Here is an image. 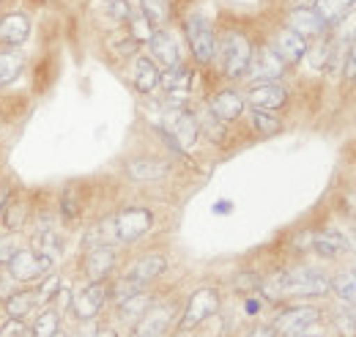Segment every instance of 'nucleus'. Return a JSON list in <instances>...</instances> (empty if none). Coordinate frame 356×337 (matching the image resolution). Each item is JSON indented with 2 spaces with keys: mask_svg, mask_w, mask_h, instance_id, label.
Wrapping results in <instances>:
<instances>
[{
  "mask_svg": "<svg viewBox=\"0 0 356 337\" xmlns=\"http://www.w3.org/2000/svg\"><path fill=\"white\" fill-rule=\"evenodd\" d=\"M332 288V283L315 272V269H291V272H280L271 280V294H291V296H323Z\"/></svg>",
  "mask_w": 356,
  "mask_h": 337,
  "instance_id": "f257e3e1",
  "label": "nucleus"
},
{
  "mask_svg": "<svg viewBox=\"0 0 356 337\" xmlns=\"http://www.w3.org/2000/svg\"><path fill=\"white\" fill-rule=\"evenodd\" d=\"M217 47H220V61H222V69L227 77L236 80V77L247 75L250 61H252V44H250V39L244 33L227 31Z\"/></svg>",
  "mask_w": 356,
  "mask_h": 337,
  "instance_id": "f03ea898",
  "label": "nucleus"
},
{
  "mask_svg": "<svg viewBox=\"0 0 356 337\" xmlns=\"http://www.w3.org/2000/svg\"><path fill=\"white\" fill-rule=\"evenodd\" d=\"M6 269H8V277L17 283H36L49 274L52 258L39 250H17L14 258L6 263Z\"/></svg>",
  "mask_w": 356,
  "mask_h": 337,
  "instance_id": "7ed1b4c3",
  "label": "nucleus"
},
{
  "mask_svg": "<svg viewBox=\"0 0 356 337\" xmlns=\"http://www.w3.org/2000/svg\"><path fill=\"white\" fill-rule=\"evenodd\" d=\"M110 225H113V242L115 244H132L151 230L154 214L148 209H124L110 219Z\"/></svg>",
  "mask_w": 356,
  "mask_h": 337,
  "instance_id": "20e7f679",
  "label": "nucleus"
},
{
  "mask_svg": "<svg viewBox=\"0 0 356 337\" xmlns=\"http://www.w3.org/2000/svg\"><path fill=\"white\" fill-rule=\"evenodd\" d=\"M186 42L189 49L195 55L197 63H211L214 55H217V36H214V28L206 17L200 14H192L186 19Z\"/></svg>",
  "mask_w": 356,
  "mask_h": 337,
  "instance_id": "39448f33",
  "label": "nucleus"
},
{
  "mask_svg": "<svg viewBox=\"0 0 356 337\" xmlns=\"http://www.w3.org/2000/svg\"><path fill=\"white\" fill-rule=\"evenodd\" d=\"M220 310V296L214 288H197L195 294L189 296V301H186V310H184V318H181V324H178V329L181 332H186V329H195V327H200L209 315H214Z\"/></svg>",
  "mask_w": 356,
  "mask_h": 337,
  "instance_id": "423d86ee",
  "label": "nucleus"
},
{
  "mask_svg": "<svg viewBox=\"0 0 356 337\" xmlns=\"http://www.w3.org/2000/svg\"><path fill=\"white\" fill-rule=\"evenodd\" d=\"M318 318H321V313H318L315 307H293V310H285V313L274 321V329L285 337H299V335H305V329L312 327Z\"/></svg>",
  "mask_w": 356,
  "mask_h": 337,
  "instance_id": "0eeeda50",
  "label": "nucleus"
},
{
  "mask_svg": "<svg viewBox=\"0 0 356 337\" xmlns=\"http://www.w3.org/2000/svg\"><path fill=\"white\" fill-rule=\"evenodd\" d=\"M104 299H107V285H104V280H102V283H90L86 291H80V294L74 296L72 310H74V315H77L80 321H90V318L99 315Z\"/></svg>",
  "mask_w": 356,
  "mask_h": 337,
  "instance_id": "6e6552de",
  "label": "nucleus"
},
{
  "mask_svg": "<svg viewBox=\"0 0 356 337\" xmlns=\"http://www.w3.org/2000/svg\"><path fill=\"white\" fill-rule=\"evenodd\" d=\"M247 72L255 80H261V83H274L285 72V63L280 61V55L271 47H264L261 52H252V61H250V69Z\"/></svg>",
  "mask_w": 356,
  "mask_h": 337,
  "instance_id": "1a4fd4ad",
  "label": "nucleus"
},
{
  "mask_svg": "<svg viewBox=\"0 0 356 337\" xmlns=\"http://www.w3.org/2000/svg\"><path fill=\"white\" fill-rule=\"evenodd\" d=\"M271 49L280 55V61H282L285 66H288V63H299V61L307 55V39L299 36L296 31H291V28H282V31L277 33Z\"/></svg>",
  "mask_w": 356,
  "mask_h": 337,
  "instance_id": "9d476101",
  "label": "nucleus"
},
{
  "mask_svg": "<svg viewBox=\"0 0 356 337\" xmlns=\"http://www.w3.org/2000/svg\"><path fill=\"white\" fill-rule=\"evenodd\" d=\"M255 110H280L288 102V91L280 83H255L247 93Z\"/></svg>",
  "mask_w": 356,
  "mask_h": 337,
  "instance_id": "9b49d317",
  "label": "nucleus"
},
{
  "mask_svg": "<svg viewBox=\"0 0 356 337\" xmlns=\"http://www.w3.org/2000/svg\"><path fill=\"white\" fill-rule=\"evenodd\" d=\"M173 318V307H148L145 315L137 321L134 337H159L168 332Z\"/></svg>",
  "mask_w": 356,
  "mask_h": 337,
  "instance_id": "f8f14e48",
  "label": "nucleus"
},
{
  "mask_svg": "<svg viewBox=\"0 0 356 337\" xmlns=\"http://www.w3.org/2000/svg\"><path fill=\"white\" fill-rule=\"evenodd\" d=\"M31 36V19L19 11H11V14H3L0 17V44L6 47H17Z\"/></svg>",
  "mask_w": 356,
  "mask_h": 337,
  "instance_id": "ddd939ff",
  "label": "nucleus"
},
{
  "mask_svg": "<svg viewBox=\"0 0 356 337\" xmlns=\"http://www.w3.org/2000/svg\"><path fill=\"white\" fill-rule=\"evenodd\" d=\"M209 113H214L220 121H236L244 113V99L236 91H220L217 96H211L209 102Z\"/></svg>",
  "mask_w": 356,
  "mask_h": 337,
  "instance_id": "4468645a",
  "label": "nucleus"
},
{
  "mask_svg": "<svg viewBox=\"0 0 356 337\" xmlns=\"http://www.w3.org/2000/svg\"><path fill=\"white\" fill-rule=\"evenodd\" d=\"M115 266V253L110 247H93L86 255V274L90 283H102Z\"/></svg>",
  "mask_w": 356,
  "mask_h": 337,
  "instance_id": "2eb2a0df",
  "label": "nucleus"
},
{
  "mask_svg": "<svg viewBox=\"0 0 356 337\" xmlns=\"http://www.w3.org/2000/svg\"><path fill=\"white\" fill-rule=\"evenodd\" d=\"M288 28L307 39V36H321L326 31V22L315 14V8H293L288 17Z\"/></svg>",
  "mask_w": 356,
  "mask_h": 337,
  "instance_id": "dca6fc26",
  "label": "nucleus"
},
{
  "mask_svg": "<svg viewBox=\"0 0 356 337\" xmlns=\"http://www.w3.org/2000/svg\"><path fill=\"white\" fill-rule=\"evenodd\" d=\"M148 44H151V52H154V58H156L159 63H165L168 69L181 63V52H178L176 39H173V36H170L165 28L154 31V36L148 39Z\"/></svg>",
  "mask_w": 356,
  "mask_h": 337,
  "instance_id": "f3484780",
  "label": "nucleus"
},
{
  "mask_svg": "<svg viewBox=\"0 0 356 337\" xmlns=\"http://www.w3.org/2000/svg\"><path fill=\"white\" fill-rule=\"evenodd\" d=\"M159 80H162V72L156 69V63L145 55H137L134 58V88L140 93H151L159 88Z\"/></svg>",
  "mask_w": 356,
  "mask_h": 337,
  "instance_id": "a211bd4d",
  "label": "nucleus"
},
{
  "mask_svg": "<svg viewBox=\"0 0 356 337\" xmlns=\"http://www.w3.org/2000/svg\"><path fill=\"white\" fill-rule=\"evenodd\" d=\"M197 134H200V121L189 113V110H178V116L173 118V137L178 140V146L186 151L197 143Z\"/></svg>",
  "mask_w": 356,
  "mask_h": 337,
  "instance_id": "6ab92c4d",
  "label": "nucleus"
},
{
  "mask_svg": "<svg viewBox=\"0 0 356 337\" xmlns=\"http://www.w3.org/2000/svg\"><path fill=\"white\" fill-rule=\"evenodd\" d=\"M189 83H192V75H189V69H184L181 63H178V66H170V69L162 75V80H159V85L165 88V93L170 96L173 104H178V99L189 91Z\"/></svg>",
  "mask_w": 356,
  "mask_h": 337,
  "instance_id": "aec40b11",
  "label": "nucleus"
},
{
  "mask_svg": "<svg viewBox=\"0 0 356 337\" xmlns=\"http://www.w3.org/2000/svg\"><path fill=\"white\" fill-rule=\"evenodd\" d=\"M127 173L134 181H162L168 175V165L159 159H151V157H137L127 165Z\"/></svg>",
  "mask_w": 356,
  "mask_h": 337,
  "instance_id": "412c9836",
  "label": "nucleus"
},
{
  "mask_svg": "<svg viewBox=\"0 0 356 337\" xmlns=\"http://www.w3.org/2000/svg\"><path fill=\"white\" fill-rule=\"evenodd\" d=\"M165 269H168V260H165L162 255H145V258H140L132 269H129V274H127V277H132V280H137V283L148 285V283H151V280H156Z\"/></svg>",
  "mask_w": 356,
  "mask_h": 337,
  "instance_id": "4be33fe9",
  "label": "nucleus"
},
{
  "mask_svg": "<svg viewBox=\"0 0 356 337\" xmlns=\"http://www.w3.org/2000/svg\"><path fill=\"white\" fill-rule=\"evenodd\" d=\"M3 307H6L8 318H19L22 321L25 315H31L39 307V294L36 291H14L11 296H6Z\"/></svg>",
  "mask_w": 356,
  "mask_h": 337,
  "instance_id": "5701e85b",
  "label": "nucleus"
},
{
  "mask_svg": "<svg viewBox=\"0 0 356 337\" xmlns=\"http://www.w3.org/2000/svg\"><path fill=\"white\" fill-rule=\"evenodd\" d=\"M33 250H39V253L49 255V258H55V255L63 250V244H60V236L55 233V228H52V222L42 217V222L36 225V233H33Z\"/></svg>",
  "mask_w": 356,
  "mask_h": 337,
  "instance_id": "b1692460",
  "label": "nucleus"
},
{
  "mask_svg": "<svg viewBox=\"0 0 356 337\" xmlns=\"http://www.w3.org/2000/svg\"><path fill=\"white\" fill-rule=\"evenodd\" d=\"M354 3L356 0H315L312 8H315V14H318V17L326 22V28H329V25H337V22L354 8Z\"/></svg>",
  "mask_w": 356,
  "mask_h": 337,
  "instance_id": "393cba45",
  "label": "nucleus"
},
{
  "mask_svg": "<svg viewBox=\"0 0 356 337\" xmlns=\"http://www.w3.org/2000/svg\"><path fill=\"white\" fill-rule=\"evenodd\" d=\"M28 217H31V203H28V201H11V198H8L6 211H3V225H6L8 230H19V228L28 222Z\"/></svg>",
  "mask_w": 356,
  "mask_h": 337,
  "instance_id": "a878e982",
  "label": "nucleus"
},
{
  "mask_svg": "<svg viewBox=\"0 0 356 337\" xmlns=\"http://www.w3.org/2000/svg\"><path fill=\"white\" fill-rule=\"evenodd\" d=\"M140 11L154 28H165L170 19V0H140Z\"/></svg>",
  "mask_w": 356,
  "mask_h": 337,
  "instance_id": "bb28decb",
  "label": "nucleus"
},
{
  "mask_svg": "<svg viewBox=\"0 0 356 337\" xmlns=\"http://www.w3.org/2000/svg\"><path fill=\"white\" fill-rule=\"evenodd\" d=\"M19 75H22V58L11 55V52H3L0 55V88L11 85Z\"/></svg>",
  "mask_w": 356,
  "mask_h": 337,
  "instance_id": "cd10ccee",
  "label": "nucleus"
},
{
  "mask_svg": "<svg viewBox=\"0 0 356 337\" xmlns=\"http://www.w3.org/2000/svg\"><path fill=\"white\" fill-rule=\"evenodd\" d=\"M148 307H151V296L145 294V291H140V294H134V296H129V299H124V301H121V315H124L127 321H132V318H143Z\"/></svg>",
  "mask_w": 356,
  "mask_h": 337,
  "instance_id": "c85d7f7f",
  "label": "nucleus"
},
{
  "mask_svg": "<svg viewBox=\"0 0 356 337\" xmlns=\"http://www.w3.org/2000/svg\"><path fill=\"white\" fill-rule=\"evenodd\" d=\"M58 327H60V315H58V310H44L36 321H33V337H52L58 332Z\"/></svg>",
  "mask_w": 356,
  "mask_h": 337,
  "instance_id": "c756f323",
  "label": "nucleus"
},
{
  "mask_svg": "<svg viewBox=\"0 0 356 337\" xmlns=\"http://www.w3.org/2000/svg\"><path fill=\"white\" fill-rule=\"evenodd\" d=\"M332 288H334V294L340 296V299H346L348 304H356V272H348V274L334 277Z\"/></svg>",
  "mask_w": 356,
  "mask_h": 337,
  "instance_id": "7c9ffc66",
  "label": "nucleus"
},
{
  "mask_svg": "<svg viewBox=\"0 0 356 337\" xmlns=\"http://www.w3.org/2000/svg\"><path fill=\"white\" fill-rule=\"evenodd\" d=\"M102 11L113 22H127L132 17V3L129 0H102Z\"/></svg>",
  "mask_w": 356,
  "mask_h": 337,
  "instance_id": "2f4dec72",
  "label": "nucleus"
},
{
  "mask_svg": "<svg viewBox=\"0 0 356 337\" xmlns=\"http://www.w3.org/2000/svg\"><path fill=\"white\" fill-rule=\"evenodd\" d=\"M129 28H132V39L137 44L148 42V39L154 36V31H156V28L148 22V17H145L143 11H140V14H134L132 11V17H129Z\"/></svg>",
  "mask_w": 356,
  "mask_h": 337,
  "instance_id": "473e14b6",
  "label": "nucleus"
},
{
  "mask_svg": "<svg viewBox=\"0 0 356 337\" xmlns=\"http://www.w3.org/2000/svg\"><path fill=\"white\" fill-rule=\"evenodd\" d=\"M252 127L268 137V134H277V132L282 129V124H280V118H274L268 110H255V113H252Z\"/></svg>",
  "mask_w": 356,
  "mask_h": 337,
  "instance_id": "72a5a7b5",
  "label": "nucleus"
},
{
  "mask_svg": "<svg viewBox=\"0 0 356 337\" xmlns=\"http://www.w3.org/2000/svg\"><path fill=\"white\" fill-rule=\"evenodd\" d=\"M200 132H206L211 140L222 143V134H225V121H220L214 113H206L203 121H200Z\"/></svg>",
  "mask_w": 356,
  "mask_h": 337,
  "instance_id": "f704fd0d",
  "label": "nucleus"
},
{
  "mask_svg": "<svg viewBox=\"0 0 356 337\" xmlns=\"http://www.w3.org/2000/svg\"><path fill=\"white\" fill-rule=\"evenodd\" d=\"M77 214H80V201L72 195V189H66V192L60 195V217H63L66 222H74Z\"/></svg>",
  "mask_w": 356,
  "mask_h": 337,
  "instance_id": "c9c22d12",
  "label": "nucleus"
},
{
  "mask_svg": "<svg viewBox=\"0 0 356 337\" xmlns=\"http://www.w3.org/2000/svg\"><path fill=\"white\" fill-rule=\"evenodd\" d=\"M140 291H145V285H143V283H137V280H132V277H124V280L115 285V299H118V304H121L124 299L140 294Z\"/></svg>",
  "mask_w": 356,
  "mask_h": 337,
  "instance_id": "e433bc0d",
  "label": "nucleus"
},
{
  "mask_svg": "<svg viewBox=\"0 0 356 337\" xmlns=\"http://www.w3.org/2000/svg\"><path fill=\"white\" fill-rule=\"evenodd\" d=\"M36 294H39V304H42V301H49V299H55V296L60 294V280H58L55 274H49V277L44 280V285H42Z\"/></svg>",
  "mask_w": 356,
  "mask_h": 337,
  "instance_id": "4c0bfd02",
  "label": "nucleus"
},
{
  "mask_svg": "<svg viewBox=\"0 0 356 337\" xmlns=\"http://www.w3.org/2000/svg\"><path fill=\"white\" fill-rule=\"evenodd\" d=\"M25 332V324L19 318H8L3 327H0V337H19Z\"/></svg>",
  "mask_w": 356,
  "mask_h": 337,
  "instance_id": "58836bf2",
  "label": "nucleus"
},
{
  "mask_svg": "<svg viewBox=\"0 0 356 337\" xmlns=\"http://www.w3.org/2000/svg\"><path fill=\"white\" fill-rule=\"evenodd\" d=\"M17 250H19V247L14 244V239H0V266H6V263L14 258Z\"/></svg>",
  "mask_w": 356,
  "mask_h": 337,
  "instance_id": "ea45409f",
  "label": "nucleus"
},
{
  "mask_svg": "<svg viewBox=\"0 0 356 337\" xmlns=\"http://www.w3.org/2000/svg\"><path fill=\"white\" fill-rule=\"evenodd\" d=\"M346 77L348 80L356 77V36L354 42H351V47H348V55H346Z\"/></svg>",
  "mask_w": 356,
  "mask_h": 337,
  "instance_id": "a19ab883",
  "label": "nucleus"
},
{
  "mask_svg": "<svg viewBox=\"0 0 356 337\" xmlns=\"http://www.w3.org/2000/svg\"><path fill=\"white\" fill-rule=\"evenodd\" d=\"M337 327L343 329V335H354L356 332V321H354V315H337Z\"/></svg>",
  "mask_w": 356,
  "mask_h": 337,
  "instance_id": "79ce46f5",
  "label": "nucleus"
},
{
  "mask_svg": "<svg viewBox=\"0 0 356 337\" xmlns=\"http://www.w3.org/2000/svg\"><path fill=\"white\" fill-rule=\"evenodd\" d=\"M8 198H11V187H8V184H0V217H3V211H6Z\"/></svg>",
  "mask_w": 356,
  "mask_h": 337,
  "instance_id": "37998d69",
  "label": "nucleus"
},
{
  "mask_svg": "<svg viewBox=\"0 0 356 337\" xmlns=\"http://www.w3.org/2000/svg\"><path fill=\"white\" fill-rule=\"evenodd\" d=\"M247 313L250 315H258L261 313V301L258 299H247Z\"/></svg>",
  "mask_w": 356,
  "mask_h": 337,
  "instance_id": "c03bdc74",
  "label": "nucleus"
},
{
  "mask_svg": "<svg viewBox=\"0 0 356 337\" xmlns=\"http://www.w3.org/2000/svg\"><path fill=\"white\" fill-rule=\"evenodd\" d=\"M230 211H233V203H230V201H222V203L214 206V214H230Z\"/></svg>",
  "mask_w": 356,
  "mask_h": 337,
  "instance_id": "a18cd8bd",
  "label": "nucleus"
},
{
  "mask_svg": "<svg viewBox=\"0 0 356 337\" xmlns=\"http://www.w3.org/2000/svg\"><path fill=\"white\" fill-rule=\"evenodd\" d=\"M250 337H274V332H271V329H255Z\"/></svg>",
  "mask_w": 356,
  "mask_h": 337,
  "instance_id": "49530a36",
  "label": "nucleus"
},
{
  "mask_svg": "<svg viewBox=\"0 0 356 337\" xmlns=\"http://www.w3.org/2000/svg\"><path fill=\"white\" fill-rule=\"evenodd\" d=\"M90 337H118V335H115L113 329H102V332H93Z\"/></svg>",
  "mask_w": 356,
  "mask_h": 337,
  "instance_id": "de8ad7c7",
  "label": "nucleus"
},
{
  "mask_svg": "<svg viewBox=\"0 0 356 337\" xmlns=\"http://www.w3.org/2000/svg\"><path fill=\"white\" fill-rule=\"evenodd\" d=\"M52 337H66V335H63V332H60V329H58V332H55V335H52Z\"/></svg>",
  "mask_w": 356,
  "mask_h": 337,
  "instance_id": "09e8293b",
  "label": "nucleus"
},
{
  "mask_svg": "<svg viewBox=\"0 0 356 337\" xmlns=\"http://www.w3.org/2000/svg\"><path fill=\"white\" fill-rule=\"evenodd\" d=\"M351 236H354V239H356V230H354V233H351Z\"/></svg>",
  "mask_w": 356,
  "mask_h": 337,
  "instance_id": "8fccbe9b",
  "label": "nucleus"
}]
</instances>
